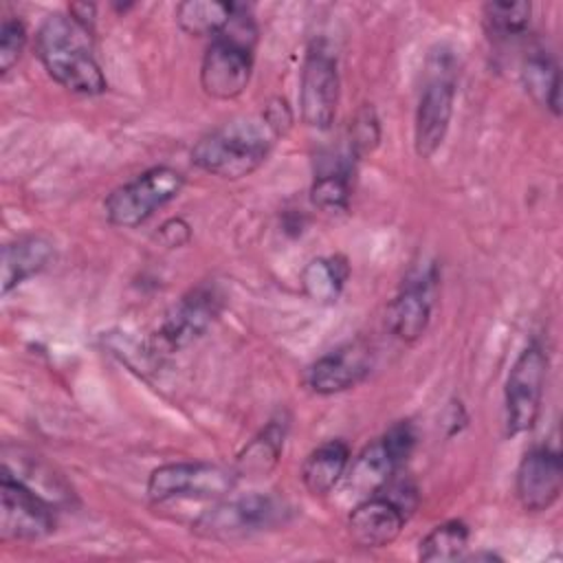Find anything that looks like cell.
Here are the masks:
<instances>
[{
  "mask_svg": "<svg viewBox=\"0 0 563 563\" xmlns=\"http://www.w3.org/2000/svg\"><path fill=\"white\" fill-rule=\"evenodd\" d=\"M156 240L165 249H180L191 240V227L183 218H169L158 227Z\"/></svg>",
  "mask_w": 563,
  "mask_h": 563,
  "instance_id": "29",
  "label": "cell"
},
{
  "mask_svg": "<svg viewBox=\"0 0 563 563\" xmlns=\"http://www.w3.org/2000/svg\"><path fill=\"white\" fill-rule=\"evenodd\" d=\"M288 416H273L238 453L235 475L238 477H266L279 462L288 435Z\"/></svg>",
  "mask_w": 563,
  "mask_h": 563,
  "instance_id": "19",
  "label": "cell"
},
{
  "mask_svg": "<svg viewBox=\"0 0 563 563\" xmlns=\"http://www.w3.org/2000/svg\"><path fill=\"white\" fill-rule=\"evenodd\" d=\"M521 84L532 101L554 117L561 114V75L556 59L543 48H530L521 64Z\"/></svg>",
  "mask_w": 563,
  "mask_h": 563,
  "instance_id": "21",
  "label": "cell"
},
{
  "mask_svg": "<svg viewBox=\"0 0 563 563\" xmlns=\"http://www.w3.org/2000/svg\"><path fill=\"white\" fill-rule=\"evenodd\" d=\"M257 29L246 7L240 4L231 24L216 35L200 62V88L207 97L229 101L240 97L253 77Z\"/></svg>",
  "mask_w": 563,
  "mask_h": 563,
  "instance_id": "3",
  "label": "cell"
},
{
  "mask_svg": "<svg viewBox=\"0 0 563 563\" xmlns=\"http://www.w3.org/2000/svg\"><path fill=\"white\" fill-rule=\"evenodd\" d=\"M57 517L53 504L42 497L20 475L2 466L0 477V539L40 541L55 532Z\"/></svg>",
  "mask_w": 563,
  "mask_h": 563,
  "instance_id": "12",
  "label": "cell"
},
{
  "mask_svg": "<svg viewBox=\"0 0 563 563\" xmlns=\"http://www.w3.org/2000/svg\"><path fill=\"white\" fill-rule=\"evenodd\" d=\"M29 42L26 24L18 15H7L0 24V73L7 75L22 57Z\"/></svg>",
  "mask_w": 563,
  "mask_h": 563,
  "instance_id": "26",
  "label": "cell"
},
{
  "mask_svg": "<svg viewBox=\"0 0 563 563\" xmlns=\"http://www.w3.org/2000/svg\"><path fill=\"white\" fill-rule=\"evenodd\" d=\"M95 13H97V7L95 4H88V2H75L68 7V15L75 18L79 24L92 29V22H95Z\"/></svg>",
  "mask_w": 563,
  "mask_h": 563,
  "instance_id": "30",
  "label": "cell"
},
{
  "mask_svg": "<svg viewBox=\"0 0 563 563\" xmlns=\"http://www.w3.org/2000/svg\"><path fill=\"white\" fill-rule=\"evenodd\" d=\"M378 141H380L378 114L369 103H365L356 112V117L350 125V145H347V150L358 158V156L372 152L378 145Z\"/></svg>",
  "mask_w": 563,
  "mask_h": 563,
  "instance_id": "27",
  "label": "cell"
},
{
  "mask_svg": "<svg viewBox=\"0 0 563 563\" xmlns=\"http://www.w3.org/2000/svg\"><path fill=\"white\" fill-rule=\"evenodd\" d=\"M416 440L413 424L409 420H398L380 438L369 442L354 460H350L343 475L345 488L352 490L350 495L363 499L383 490L413 453Z\"/></svg>",
  "mask_w": 563,
  "mask_h": 563,
  "instance_id": "10",
  "label": "cell"
},
{
  "mask_svg": "<svg viewBox=\"0 0 563 563\" xmlns=\"http://www.w3.org/2000/svg\"><path fill=\"white\" fill-rule=\"evenodd\" d=\"M292 515L286 499L271 493L227 497L196 517L191 530L202 539L233 541L284 526Z\"/></svg>",
  "mask_w": 563,
  "mask_h": 563,
  "instance_id": "4",
  "label": "cell"
},
{
  "mask_svg": "<svg viewBox=\"0 0 563 563\" xmlns=\"http://www.w3.org/2000/svg\"><path fill=\"white\" fill-rule=\"evenodd\" d=\"M416 506L418 488L391 479L383 490L356 501L347 515V534L358 548H387L400 537Z\"/></svg>",
  "mask_w": 563,
  "mask_h": 563,
  "instance_id": "5",
  "label": "cell"
},
{
  "mask_svg": "<svg viewBox=\"0 0 563 563\" xmlns=\"http://www.w3.org/2000/svg\"><path fill=\"white\" fill-rule=\"evenodd\" d=\"M341 99L339 64L323 42L310 44L299 75V114L314 130L332 128Z\"/></svg>",
  "mask_w": 563,
  "mask_h": 563,
  "instance_id": "13",
  "label": "cell"
},
{
  "mask_svg": "<svg viewBox=\"0 0 563 563\" xmlns=\"http://www.w3.org/2000/svg\"><path fill=\"white\" fill-rule=\"evenodd\" d=\"M350 460H352L350 446L343 440L332 438L321 442L306 455L301 464L299 475H301L303 488L314 497L330 495L336 488V484L343 479L350 466Z\"/></svg>",
  "mask_w": 563,
  "mask_h": 563,
  "instance_id": "20",
  "label": "cell"
},
{
  "mask_svg": "<svg viewBox=\"0 0 563 563\" xmlns=\"http://www.w3.org/2000/svg\"><path fill=\"white\" fill-rule=\"evenodd\" d=\"M235 479V471L220 464L167 462L150 473L145 493L152 504L172 499H220L233 490Z\"/></svg>",
  "mask_w": 563,
  "mask_h": 563,
  "instance_id": "11",
  "label": "cell"
},
{
  "mask_svg": "<svg viewBox=\"0 0 563 563\" xmlns=\"http://www.w3.org/2000/svg\"><path fill=\"white\" fill-rule=\"evenodd\" d=\"M55 257V246L44 235H20L2 249V295L42 273Z\"/></svg>",
  "mask_w": 563,
  "mask_h": 563,
  "instance_id": "17",
  "label": "cell"
},
{
  "mask_svg": "<svg viewBox=\"0 0 563 563\" xmlns=\"http://www.w3.org/2000/svg\"><path fill=\"white\" fill-rule=\"evenodd\" d=\"M532 18V4L526 0L517 2H486L484 4V24L493 37L508 40L523 35L530 26Z\"/></svg>",
  "mask_w": 563,
  "mask_h": 563,
  "instance_id": "25",
  "label": "cell"
},
{
  "mask_svg": "<svg viewBox=\"0 0 563 563\" xmlns=\"http://www.w3.org/2000/svg\"><path fill=\"white\" fill-rule=\"evenodd\" d=\"M356 156L347 150L343 154L319 161L310 185V202L328 213L347 211L352 198V176Z\"/></svg>",
  "mask_w": 563,
  "mask_h": 563,
  "instance_id": "18",
  "label": "cell"
},
{
  "mask_svg": "<svg viewBox=\"0 0 563 563\" xmlns=\"http://www.w3.org/2000/svg\"><path fill=\"white\" fill-rule=\"evenodd\" d=\"M457 70L449 53H433L413 117V147L420 158H431L444 143L455 106Z\"/></svg>",
  "mask_w": 563,
  "mask_h": 563,
  "instance_id": "6",
  "label": "cell"
},
{
  "mask_svg": "<svg viewBox=\"0 0 563 563\" xmlns=\"http://www.w3.org/2000/svg\"><path fill=\"white\" fill-rule=\"evenodd\" d=\"M374 367V350L361 341H347L312 361L303 374V383L312 394L332 396L363 383Z\"/></svg>",
  "mask_w": 563,
  "mask_h": 563,
  "instance_id": "15",
  "label": "cell"
},
{
  "mask_svg": "<svg viewBox=\"0 0 563 563\" xmlns=\"http://www.w3.org/2000/svg\"><path fill=\"white\" fill-rule=\"evenodd\" d=\"M240 4L222 0H185L176 7V22L180 31L194 37H216L235 18Z\"/></svg>",
  "mask_w": 563,
  "mask_h": 563,
  "instance_id": "23",
  "label": "cell"
},
{
  "mask_svg": "<svg viewBox=\"0 0 563 563\" xmlns=\"http://www.w3.org/2000/svg\"><path fill=\"white\" fill-rule=\"evenodd\" d=\"M548 365V350L537 339H532L515 358L504 387V433L508 438H517L537 424Z\"/></svg>",
  "mask_w": 563,
  "mask_h": 563,
  "instance_id": "9",
  "label": "cell"
},
{
  "mask_svg": "<svg viewBox=\"0 0 563 563\" xmlns=\"http://www.w3.org/2000/svg\"><path fill=\"white\" fill-rule=\"evenodd\" d=\"M277 139L262 114L240 117L200 136L191 147V163L211 176L238 180L266 163Z\"/></svg>",
  "mask_w": 563,
  "mask_h": 563,
  "instance_id": "2",
  "label": "cell"
},
{
  "mask_svg": "<svg viewBox=\"0 0 563 563\" xmlns=\"http://www.w3.org/2000/svg\"><path fill=\"white\" fill-rule=\"evenodd\" d=\"M185 176L169 167L156 165L112 189L103 200L106 218L117 229H136L145 224L158 209L180 196Z\"/></svg>",
  "mask_w": 563,
  "mask_h": 563,
  "instance_id": "8",
  "label": "cell"
},
{
  "mask_svg": "<svg viewBox=\"0 0 563 563\" xmlns=\"http://www.w3.org/2000/svg\"><path fill=\"white\" fill-rule=\"evenodd\" d=\"M563 490L561 453L552 446H532L515 473V495L526 512L550 510Z\"/></svg>",
  "mask_w": 563,
  "mask_h": 563,
  "instance_id": "16",
  "label": "cell"
},
{
  "mask_svg": "<svg viewBox=\"0 0 563 563\" xmlns=\"http://www.w3.org/2000/svg\"><path fill=\"white\" fill-rule=\"evenodd\" d=\"M438 284L440 275L435 264L416 268L402 282L400 290L387 306V328L398 341L413 343L427 332L438 295Z\"/></svg>",
  "mask_w": 563,
  "mask_h": 563,
  "instance_id": "14",
  "label": "cell"
},
{
  "mask_svg": "<svg viewBox=\"0 0 563 563\" xmlns=\"http://www.w3.org/2000/svg\"><path fill=\"white\" fill-rule=\"evenodd\" d=\"M222 308L224 295L216 284L202 282L189 288L163 314L158 328L147 341L150 352L161 358L189 347L209 332V328L218 321Z\"/></svg>",
  "mask_w": 563,
  "mask_h": 563,
  "instance_id": "7",
  "label": "cell"
},
{
  "mask_svg": "<svg viewBox=\"0 0 563 563\" xmlns=\"http://www.w3.org/2000/svg\"><path fill=\"white\" fill-rule=\"evenodd\" d=\"M350 277V264L343 255H323L312 257L299 275V284L303 295L321 306L336 303L341 297L345 282Z\"/></svg>",
  "mask_w": 563,
  "mask_h": 563,
  "instance_id": "22",
  "label": "cell"
},
{
  "mask_svg": "<svg viewBox=\"0 0 563 563\" xmlns=\"http://www.w3.org/2000/svg\"><path fill=\"white\" fill-rule=\"evenodd\" d=\"M35 55L46 75L75 95L97 97L108 90V79L95 55L92 29L66 13H51L42 20Z\"/></svg>",
  "mask_w": 563,
  "mask_h": 563,
  "instance_id": "1",
  "label": "cell"
},
{
  "mask_svg": "<svg viewBox=\"0 0 563 563\" xmlns=\"http://www.w3.org/2000/svg\"><path fill=\"white\" fill-rule=\"evenodd\" d=\"M471 530L460 519H449L433 526L418 543V559L424 563L460 561L466 556Z\"/></svg>",
  "mask_w": 563,
  "mask_h": 563,
  "instance_id": "24",
  "label": "cell"
},
{
  "mask_svg": "<svg viewBox=\"0 0 563 563\" xmlns=\"http://www.w3.org/2000/svg\"><path fill=\"white\" fill-rule=\"evenodd\" d=\"M262 117L266 119V123L273 128V132L277 136H284L292 125V110H290L288 101L282 97L268 99V103L262 110Z\"/></svg>",
  "mask_w": 563,
  "mask_h": 563,
  "instance_id": "28",
  "label": "cell"
}]
</instances>
